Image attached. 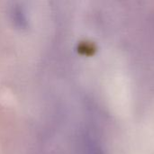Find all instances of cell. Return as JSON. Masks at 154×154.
<instances>
[{"mask_svg":"<svg viewBox=\"0 0 154 154\" xmlns=\"http://www.w3.org/2000/svg\"><path fill=\"white\" fill-rule=\"evenodd\" d=\"M13 19L15 25L18 28H25L27 26V21L24 14L22 13L20 9H15L13 13Z\"/></svg>","mask_w":154,"mask_h":154,"instance_id":"obj_1","label":"cell"}]
</instances>
